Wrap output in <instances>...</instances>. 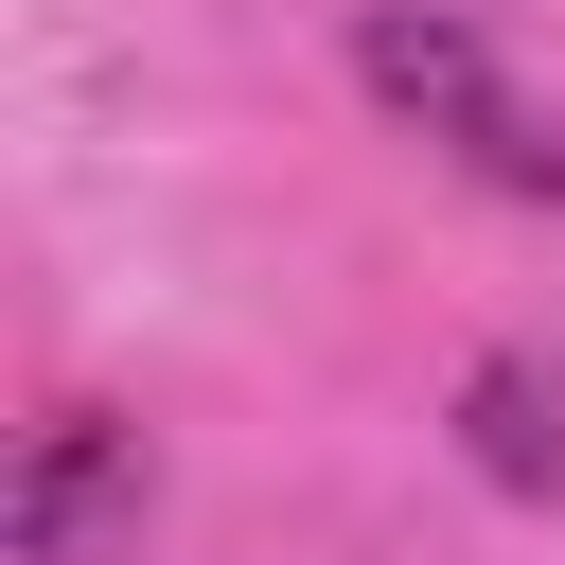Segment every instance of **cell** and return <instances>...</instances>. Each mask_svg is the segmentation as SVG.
Returning <instances> with one entry per match:
<instances>
[{"instance_id":"cell-2","label":"cell","mask_w":565,"mask_h":565,"mask_svg":"<svg viewBox=\"0 0 565 565\" xmlns=\"http://www.w3.org/2000/svg\"><path fill=\"white\" fill-rule=\"evenodd\" d=\"M141 424H106V406H53L35 424V459H18V494H0V530H18V565H124L141 547Z\"/></svg>"},{"instance_id":"cell-3","label":"cell","mask_w":565,"mask_h":565,"mask_svg":"<svg viewBox=\"0 0 565 565\" xmlns=\"http://www.w3.org/2000/svg\"><path fill=\"white\" fill-rule=\"evenodd\" d=\"M459 441H477V477H494V494H565V371H547V353H477Z\"/></svg>"},{"instance_id":"cell-1","label":"cell","mask_w":565,"mask_h":565,"mask_svg":"<svg viewBox=\"0 0 565 565\" xmlns=\"http://www.w3.org/2000/svg\"><path fill=\"white\" fill-rule=\"evenodd\" d=\"M353 88H371L388 124H424L459 177L565 212V106L494 53V18H459V0H371V18H353Z\"/></svg>"}]
</instances>
